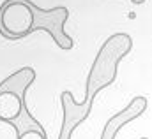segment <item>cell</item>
<instances>
[{"instance_id":"obj_1","label":"cell","mask_w":152,"mask_h":139,"mask_svg":"<svg viewBox=\"0 0 152 139\" xmlns=\"http://www.w3.org/2000/svg\"><path fill=\"white\" fill-rule=\"evenodd\" d=\"M67 18L69 11L62 5L41 9L30 0H5L0 5V34L5 39L18 41L32 32L44 30L60 49L69 51L75 41L64 30Z\"/></svg>"},{"instance_id":"obj_2","label":"cell","mask_w":152,"mask_h":139,"mask_svg":"<svg viewBox=\"0 0 152 139\" xmlns=\"http://www.w3.org/2000/svg\"><path fill=\"white\" fill-rule=\"evenodd\" d=\"M131 49H133V39L127 34L118 32V34L110 35L104 41V44L97 51L94 64L88 70L83 101H94L101 90L108 88L113 83L117 77L118 64L122 62V58L129 55Z\"/></svg>"},{"instance_id":"obj_3","label":"cell","mask_w":152,"mask_h":139,"mask_svg":"<svg viewBox=\"0 0 152 139\" xmlns=\"http://www.w3.org/2000/svg\"><path fill=\"white\" fill-rule=\"evenodd\" d=\"M36 79V70L32 67H21L9 74L0 83V120L16 122L27 109L25 93Z\"/></svg>"},{"instance_id":"obj_4","label":"cell","mask_w":152,"mask_h":139,"mask_svg":"<svg viewBox=\"0 0 152 139\" xmlns=\"http://www.w3.org/2000/svg\"><path fill=\"white\" fill-rule=\"evenodd\" d=\"M145 109H147V97H142V95L134 97L122 111H118L117 114H113L106 122V125L103 129V134H101V139H115L124 125H127L129 122L140 118L145 113Z\"/></svg>"},{"instance_id":"obj_5","label":"cell","mask_w":152,"mask_h":139,"mask_svg":"<svg viewBox=\"0 0 152 139\" xmlns=\"http://www.w3.org/2000/svg\"><path fill=\"white\" fill-rule=\"evenodd\" d=\"M18 139H48V136H46V132H42V130L32 129V130H27V132L20 134Z\"/></svg>"},{"instance_id":"obj_6","label":"cell","mask_w":152,"mask_h":139,"mask_svg":"<svg viewBox=\"0 0 152 139\" xmlns=\"http://www.w3.org/2000/svg\"><path fill=\"white\" fill-rule=\"evenodd\" d=\"M131 2H133V4H136V5H138V4H143V2H145V0H131Z\"/></svg>"}]
</instances>
